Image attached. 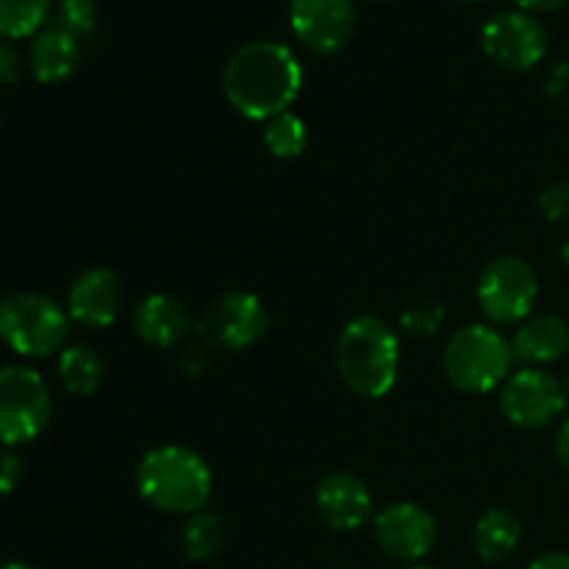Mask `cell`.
Wrapping results in <instances>:
<instances>
[{"label": "cell", "instance_id": "obj_26", "mask_svg": "<svg viewBox=\"0 0 569 569\" xmlns=\"http://www.w3.org/2000/svg\"><path fill=\"white\" fill-rule=\"evenodd\" d=\"M545 94L550 103L569 109V61H556L545 76Z\"/></svg>", "mask_w": 569, "mask_h": 569}, {"label": "cell", "instance_id": "obj_6", "mask_svg": "<svg viewBox=\"0 0 569 569\" xmlns=\"http://www.w3.org/2000/svg\"><path fill=\"white\" fill-rule=\"evenodd\" d=\"M539 300V276L522 256H498L481 270L476 303L489 326H520L533 315Z\"/></svg>", "mask_w": 569, "mask_h": 569}, {"label": "cell", "instance_id": "obj_33", "mask_svg": "<svg viewBox=\"0 0 569 569\" xmlns=\"http://www.w3.org/2000/svg\"><path fill=\"white\" fill-rule=\"evenodd\" d=\"M0 569H37V567L26 565V561H6V565H0Z\"/></svg>", "mask_w": 569, "mask_h": 569}, {"label": "cell", "instance_id": "obj_2", "mask_svg": "<svg viewBox=\"0 0 569 569\" xmlns=\"http://www.w3.org/2000/svg\"><path fill=\"white\" fill-rule=\"evenodd\" d=\"M133 481L144 503L178 517L209 509L211 489H214V476L203 456L176 442L150 448L139 459Z\"/></svg>", "mask_w": 569, "mask_h": 569}, {"label": "cell", "instance_id": "obj_15", "mask_svg": "<svg viewBox=\"0 0 569 569\" xmlns=\"http://www.w3.org/2000/svg\"><path fill=\"white\" fill-rule=\"evenodd\" d=\"M131 322L133 333L144 345L159 350L176 348V345H181L189 337V331H194L192 311L187 309L183 300L167 292L144 295L137 303V309H133Z\"/></svg>", "mask_w": 569, "mask_h": 569}, {"label": "cell", "instance_id": "obj_14", "mask_svg": "<svg viewBox=\"0 0 569 569\" xmlns=\"http://www.w3.org/2000/svg\"><path fill=\"white\" fill-rule=\"evenodd\" d=\"M126 303V289L120 276L109 267H87L67 289V315L76 326L100 328L114 326Z\"/></svg>", "mask_w": 569, "mask_h": 569}, {"label": "cell", "instance_id": "obj_18", "mask_svg": "<svg viewBox=\"0 0 569 569\" xmlns=\"http://www.w3.org/2000/svg\"><path fill=\"white\" fill-rule=\"evenodd\" d=\"M522 542V522L520 517L503 506H492L483 511L472 528V548L478 559L487 565H503L517 553Z\"/></svg>", "mask_w": 569, "mask_h": 569}, {"label": "cell", "instance_id": "obj_31", "mask_svg": "<svg viewBox=\"0 0 569 569\" xmlns=\"http://www.w3.org/2000/svg\"><path fill=\"white\" fill-rule=\"evenodd\" d=\"M567 0H515V6L528 14H550V11H559Z\"/></svg>", "mask_w": 569, "mask_h": 569}, {"label": "cell", "instance_id": "obj_28", "mask_svg": "<svg viewBox=\"0 0 569 569\" xmlns=\"http://www.w3.org/2000/svg\"><path fill=\"white\" fill-rule=\"evenodd\" d=\"M22 481V461L11 448L0 450V495H11Z\"/></svg>", "mask_w": 569, "mask_h": 569}, {"label": "cell", "instance_id": "obj_13", "mask_svg": "<svg viewBox=\"0 0 569 569\" xmlns=\"http://www.w3.org/2000/svg\"><path fill=\"white\" fill-rule=\"evenodd\" d=\"M315 511L326 528L353 533L376 520L370 487L353 472H328L315 487Z\"/></svg>", "mask_w": 569, "mask_h": 569}, {"label": "cell", "instance_id": "obj_25", "mask_svg": "<svg viewBox=\"0 0 569 569\" xmlns=\"http://www.w3.org/2000/svg\"><path fill=\"white\" fill-rule=\"evenodd\" d=\"M539 211L548 222H569V178H559V181H550L548 187L539 192Z\"/></svg>", "mask_w": 569, "mask_h": 569}, {"label": "cell", "instance_id": "obj_8", "mask_svg": "<svg viewBox=\"0 0 569 569\" xmlns=\"http://www.w3.org/2000/svg\"><path fill=\"white\" fill-rule=\"evenodd\" d=\"M270 328V311L264 300L253 292L231 289L211 300L194 322V331L203 345L220 353H242L259 345Z\"/></svg>", "mask_w": 569, "mask_h": 569}, {"label": "cell", "instance_id": "obj_22", "mask_svg": "<svg viewBox=\"0 0 569 569\" xmlns=\"http://www.w3.org/2000/svg\"><path fill=\"white\" fill-rule=\"evenodd\" d=\"M261 142H264V148L270 150L276 159H298V156H303V150L309 148V126H306L303 117H298L295 111H283V114L264 122Z\"/></svg>", "mask_w": 569, "mask_h": 569}, {"label": "cell", "instance_id": "obj_27", "mask_svg": "<svg viewBox=\"0 0 569 569\" xmlns=\"http://www.w3.org/2000/svg\"><path fill=\"white\" fill-rule=\"evenodd\" d=\"M209 365H211V348L200 342V339L198 342L187 345V348L178 353V367H181L183 376L189 378H200L206 370H209Z\"/></svg>", "mask_w": 569, "mask_h": 569}, {"label": "cell", "instance_id": "obj_37", "mask_svg": "<svg viewBox=\"0 0 569 569\" xmlns=\"http://www.w3.org/2000/svg\"><path fill=\"white\" fill-rule=\"evenodd\" d=\"M406 569H437V567H431V565H409Z\"/></svg>", "mask_w": 569, "mask_h": 569}, {"label": "cell", "instance_id": "obj_16", "mask_svg": "<svg viewBox=\"0 0 569 569\" xmlns=\"http://www.w3.org/2000/svg\"><path fill=\"white\" fill-rule=\"evenodd\" d=\"M509 342L515 361L542 370L569 353V322L559 315H531L517 326Z\"/></svg>", "mask_w": 569, "mask_h": 569}, {"label": "cell", "instance_id": "obj_34", "mask_svg": "<svg viewBox=\"0 0 569 569\" xmlns=\"http://www.w3.org/2000/svg\"><path fill=\"white\" fill-rule=\"evenodd\" d=\"M559 256H561V264H565V267H567V270H569V239H567V242H565V244H561Z\"/></svg>", "mask_w": 569, "mask_h": 569}, {"label": "cell", "instance_id": "obj_24", "mask_svg": "<svg viewBox=\"0 0 569 569\" xmlns=\"http://www.w3.org/2000/svg\"><path fill=\"white\" fill-rule=\"evenodd\" d=\"M53 26L76 37L78 42H87L98 28V6L94 0H59Z\"/></svg>", "mask_w": 569, "mask_h": 569}, {"label": "cell", "instance_id": "obj_11", "mask_svg": "<svg viewBox=\"0 0 569 569\" xmlns=\"http://www.w3.org/2000/svg\"><path fill=\"white\" fill-rule=\"evenodd\" d=\"M372 539L387 559L422 565V559H428L437 548V517L426 506L411 503V500L389 503L372 520Z\"/></svg>", "mask_w": 569, "mask_h": 569}, {"label": "cell", "instance_id": "obj_20", "mask_svg": "<svg viewBox=\"0 0 569 569\" xmlns=\"http://www.w3.org/2000/svg\"><path fill=\"white\" fill-rule=\"evenodd\" d=\"M226 548V522L220 515L203 509L187 517L181 528V550L192 565L214 561Z\"/></svg>", "mask_w": 569, "mask_h": 569}, {"label": "cell", "instance_id": "obj_5", "mask_svg": "<svg viewBox=\"0 0 569 569\" xmlns=\"http://www.w3.org/2000/svg\"><path fill=\"white\" fill-rule=\"evenodd\" d=\"M70 315L53 298L33 289H17L0 298V339L22 359L61 353L70 337Z\"/></svg>", "mask_w": 569, "mask_h": 569}, {"label": "cell", "instance_id": "obj_35", "mask_svg": "<svg viewBox=\"0 0 569 569\" xmlns=\"http://www.w3.org/2000/svg\"><path fill=\"white\" fill-rule=\"evenodd\" d=\"M561 387H565V392H567V398H569V370H567V376L561 378Z\"/></svg>", "mask_w": 569, "mask_h": 569}, {"label": "cell", "instance_id": "obj_19", "mask_svg": "<svg viewBox=\"0 0 569 569\" xmlns=\"http://www.w3.org/2000/svg\"><path fill=\"white\" fill-rule=\"evenodd\" d=\"M61 387L76 398H92L106 378V365L89 345H67L56 361Z\"/></svg>", "mask_w": 569, "mask_h": 569}, {"label": "cell", "instance_id": "obj_10", "mask_svg": "<svg viewBox=\"0 0 569 569\" xmlns=\"http://www.w3.org/2000/svg\"><path fill=\"white\" fill-rule=\"evenodd\" d=\"M481 50L506 72H528L548 56V31L537 14L511 9L489 17L481 28Z\"/></svg>", "mask_w": 569, "mask_h": 569}, {"label": "cell", "instance_id": "obj_12", "mask_svg": "<svg viewBox=\"0 0 569 569\" xmlns=\"http://www.w3.org/2000/svg\"><path fill=\"white\" fill-rule=\"evenodd\" d=\"M289 26L298 42L317 56H333L356 33L353 0H289Z\"/></svg>", "mask_w": 569, "mask_h": 569}, {"label": "cell", "instance_id": "obj_30", "mask_svg": "<svg viewBox=\"0 0 569 569\" xmlns=\"http://www.w3.org/2000/svg\"><path fill=\"white\" fill-rule=\"evenodd\" d=\"M528 569H569V553H565V550H550V553L537 556Z\"/></svg>", "mask_w": 569, "mask_h": 569}, {"label": "cell", "instance_id": "obj_1", "mask_svg": "<svg viewBox=\"0 0 569 569\" xmlns=\"http://www.w3.org/2000/svg\"><path fill=\"white\" fill-rule=\"evenodd\" d=\"M303 89V64L289 44L256 39L228 56L222 67V94L237 114L267 122L292 111Z\"/></svg>", "mask_w": 569, "mask_h": 569}, {"label": "cell", "instance_id": "obj_29", "mask_svg": "<svg viewBox=\"0 0 569 569\" xmlns=\"http://www.w3.org/2000/svg\"><path fill=\"white\" fill-rule=\"evenodd\" d=\"M22 76V61L20 53L14 50V44H9L6 39H0V89L14 87Z\"/></svg>", "mask_w": 569, "mask_h": 569}, {"label": "cell", "instance_id": "obj_7", "mask_svg": "<svg viewBox=\"0 0 569 569\" xmlns=\"http://www.w3.org/2000/svg\"><path fill=\"white\" fill-rule=\"evenodd\" d=\"M53 415L48 381L33 367H0V445L17 448L48 428Z\"/></svg>", "mask_w": 569, "mask_h": 569}, {"label": "cell", "instance_id": "obj_32", "mask_svg": "<svg viewBox=\"0 0 569 569\" xmlns=\"http://www.w3.org/2000/svg\"><path fill=\"white\" fill-rule=\"evenodd\" d=\"M556 456H559L561 465L569 470V415L559 426V433H556Z\"/></svg>", "mask_w": 569, "mask_h": 569}, {"label": "cell", "instance_id": "obj_4", "mask_svg": "<svg viewBox=\"0 0 569 569\" xmlns=\"http://www.w3.org/2000/svg\"><path fill=\"white\" fill-rule=\"evenodd\" d=\"M515 365L511 342L489 322L456 328L442 350V372L448 383L467 395L495 392L506 383Z\"/></svg>", "mask_w": 569, "mask_h": 569}, {"label": "cell", "instance_id": "obj_23", "mask_svg": "<svg viewBox=\"0 0 569 569\" xmlns=\"http://www.w3.org/2000/svg\"><path fill=\"white\" fill-rule=\"evenodd\" d=\"M445 303L437 298H417L400 311V331L415 339H431L442 331L445 326Z\"/></svg>", "mask_w": 569, "mask_h": 569}, {"label": "cell", "instance_id": "obj_3", "mask_svg": "<svg viewBox=\"0 0 569 569\" xmlns=\"http://www.w3.org/2000/svg\"><path fill=\"white\" fill-rule=\"evenodd\" d=\"M337 370L350 392L378 400L392 392L400 372V339L387 320L359 315L337 337Z\"/></svg>", "mask_w": 569, "mask_h": 569}, {"label": "cell", "instance_id": "obj_9", "mask_svg": "<svg viewBox=\"0 0 569 569\" xmlns=\"http://www.w3.org/2000/svg\"><path fill=\"white\" fill-rule=\"evenodd\" d=\"M567 400L559 378L539 367H522L506 378L498 403L511 426L522 428V431H542L561 420Z\"/></svg>", "mask_w": 569, "mask_h": 569}, {"label": "cell", "instance_id": "obj_21", "mask_svg": "<svg viewBox=\"0 0 569 569\" xmlns=\"http://www.w3.org/2000/svg\"><path fill=\"white\" fill-rule=\"evenodd\" d=\"M53 0H0V39H33L48 22Z\"/></svg>", "mask_w": 569, "mask_h": 569}, {"label": "cell", "instance_id": "obj_36", "mask_svg": "<svg viewBox=\"0 0 569 569\" xmlns=\"http://www.w3.org/2000/svg\"><path fill=\"white\" fill-rule=\"evenodd\" d=\"M456 3H465V6H478V3H483V0H456Z\"/></svg>", "mask_w": 569, "mask_h": 569}, {"label": "cell", "instance_id": "obj_17", "mask_svg": "<svg viewBox=\"0 0 569 569\" xmlns=\"http://www.w3.org/2000/svg\"><path fill=\"white\" fill-rule=\"evenodd\" d=\"M83 59V42L61 28H42L28 44V64L39 83H61L76 76Z\"/></svg>", "mask_w": 569, "mask_h": 569}]
</instances>
